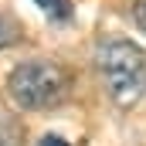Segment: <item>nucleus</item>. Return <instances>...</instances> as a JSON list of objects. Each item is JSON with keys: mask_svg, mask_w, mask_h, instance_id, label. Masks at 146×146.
I'll return each instance as SVG.
<instances>
[{"mask_svg": "<svg viewBox=\"0 0 146 146\" xmlns=\"http://www.w3.org/2000/svg\"><path fill=\"white\" fill-rule=\"evenodd\" d=\"M99 72L119 109H133L146 95V48L126 37H109L99 48Z\"/></svg>", "mask_w": 146, "mask_h": 146, "instance_id": "f257e3e1", "label": "nucleus"}, {"mask_svg": "<svg viewBox=\"0 0 146 146\" xmlns=\"http://www.w3.org/2000/svg\"><path fill=\"white\" fill-rule=\"evenodd\" d=\"M72 75L65 72L58 61H24L17 65L7 78V92L21 109H54L68 99Z\"/></svg>", "mask_w": 146, "mask_h": 146, "instance_id": "f03ea898", "label": "nucleus"}, {"mask_svg": "<svg viewBox=\"0 0 146 146\" xmlns=\"http://www.w3.org/2000/svg\"><path fill=\"white\" fill-rule=\"evenodd\" d=\"M0 146H24V122L7 109H0Z\"/></svg>", "mask_w": 146, "mask_h": 146, "instance_id": "7ed1b4c3", "label": "nucleus"}, {"mask_svg": "<svg viewBox=\"0 0 146 146\" xmlns=\"http://www.w3.org/2000/svg\"><path fill=\"white\" fill-rule=\"evenodd\" d=\"M51 21H68L72 17V0H34Z\"/></svg>", "mask_w": 146, "mask_h": 146, "instance_id": "20e7f679", "label": "nucleus"}, {"mask_svg": "<svg viewBox=\"0 0 146 146\" xmlns=\"http://www.w3.org/2000/svg\"><path fill=\"white\" fill-rule=\"evenodd\" d=\"M17 34H21V24H17L10 14H3V10H0V51H3V48H10V44L17 41Z\"/></svg>", "mask_w": 146, "mask_h": 146, "instance_id": "39448f33", "label": "nucleus"}, {"mask_svg": "<svg viewBox=\"0 0 146 146\" xmlns=\"http://www.w3.org/2000/svg\"><path fill=\"white\" fill-rule=\"evenodd\" d=\"M136 21L139 27H146V0H136Z\"/></svg>", "mask_w": 146, "mask_h": 146, "instance_id": "423d86ee", "label": "nucleus"}, {"mask_svg": "<svg viewBox=\"0 0 146 146\" xmlns=\"http://www.w3.org/2000/svg\"><path fill=\"white\" fill-rule=\"evenodd\" d=\"M41 146H72V143H68V139H61V136H44Z\"/></svg>", "mask_w": 146, "mask_h": 146, "instance_id": "0eeeda50", "label": "nucleus"}]
</instances>
